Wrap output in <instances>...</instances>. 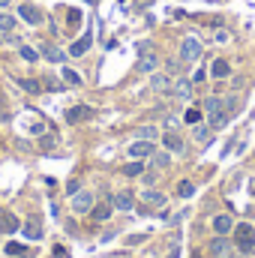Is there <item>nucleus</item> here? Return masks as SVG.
<instances>
[{"mask_svg": "<svg viewBox=\"0 0 255 258\" xmlns=\"http://www.w3.org/2000/svg\"><path fill=\"white\" fill-rule=\"evenodd\" d=\"M171 159H168V153H153V168H165Z\"/></svg>", "mask_w": 255, "mask_h": 258, "instance_id": "29", "label": "nucleus"}, {"mask_svg": "<svg viewBox=\"0 0 255 258\" xmlns=\"http://www.w3.org/2000/svg\"><path fill=\"white\" fill-rule=\"evenodd\" d=\"M18 15H21V21L30 24V27H39V24L45 21V15H42L33 3H21V6H18Z\"/></svg>", "mask_w": 255, "mask_h": 258, "instance_id": "4", "label": "nucleus"}, {"mask_svg": "<svg viewBox=\"0 0 255 258\" xmlns=\"http://www.w3.org/2000/svg\"><path fill=\"white\" fill-rule=\"evenodd\" d=\"M234 246H237L243 255L255 252V225H249V222L234 225Z\"/></svg>", "mask_w": 255, "mask_h": 258, "instance_id": "2", "label": "nucleus"}, {"mask_svg": "<svg viewBox=\"0 0 255 258\" xmlns=\"http://www.w3.org/2000/svg\"><path fill=\"white\" fill-rule=\"evenodd\" d=\"M6 252H9V255H27V246H21V243H6Z\"/></svg>", "mask_w": 255, "mask_h": 258, "instance_id": "30", "label": "nucleus"}, {"mask_svg": "<svg viewBox=\"0 0 255 258\" xmlns=\"http://www.w3.org/2000/svg\"><path fill=\"white\" fill-rule=\"evenodd\" d=\"M144 201H147L150 207H165V195L156 192V189H147V192H144Z\"/></svg>", "mask_w": 255, "mask_h": 258, "instance_id": "21", "label": "nucleus"}, {"mask_svg": "<svg viewBox=\"0 0 255 258\" xmlns=\"http://www.w3.org/2000/svg\"><path fill=\"white\" fill-rule=\"evenodd\" d=\"M213 231L216 234H231V216L228 213H219V216H213Z\"/></svg>", "mask_w": 255, "mask_h": 258, "instance_id": "14", "label": "nucleus"}, {"mask_svg": "<svg viewBox=\"0 0 255 258\" xmlns=\"http://www.w3.org/2000/svg\"><path fill=\"white\" fill-rule=\"evenodd\" d=\"M63 81H69V84H81L78 72H72V69H63Z\"/></svg>", "mask_w": 255, "mask_h": 258, "instance_id": "32", "label": "nucleus"}, {"mask_svg": "<svg viewBox=\"0 0 255 258\" xmlns=\"http://www.w3.org/2000/svg\"><path fill=\"white\" fill-rule=\"evenodd\" d=\"M168 258H177V249H174V252H171V255H168Z\"/></svg>", "mask_w": 255, "mask_h": 258, "instance_id": "39", "label": "nucleus"}, {"mask_svg": "<svg viewBox=\"0 0 255 258\" xmlns=\"http://www.w3.org/2000/svg\"><path fill=\"white\" fill-rule=\"evenodd\" d=\"M78 21H81V12H78V9H69V12H66V24H69V30H75Z\"/></svg>", "mask_w": 255, "mask_h": 258, "instance_id": "27", "label": "nucleus"}, {"mask_svg": "<svg viewBox=\"0 0 255 258\" xmlns=\"http://www.w3.org/2000/svg\"><path fill=\"white\" fill-rule=\"evenodd\" d=\"M9 6V0H0V9H6Z\"/></svg>", "mask_w": 255, "mask_h": 258, "instance_id": "38", "label": "nucleus"}, {"mask_svg": "<svg viewBox=\"0 0 255 258\" xmlns=\"http://www.w3.org/2000/svg\"><path fill=\"white\" fill-rule=\"evenodd\" d=\"M39 54H45V57H48L51 63H63V54H60V51H57V48H54L51 42H45V45H39Z\"/></svg>", "mask_w": 255, "mask_h": 258, "instance_id": "18", "label": "nucleus"}, {"mask_svg": "<svg viewBox=\"0 0 255 258\" xmlns=\"http://www.w3.org/2000/svg\"><path fill=\"white\" fill-rule=\"evenodd\" d=\"M18 228H21V222H18L9 210L0 207V234H12V231H18Z\"/></svg>", "mask_w": 255, "mask_h": 258, "instance_id": "10", "label": "nucleus"}, {"mask_svg": "<svg viewBox=\"0 0 255 258\" xmlns=\"http://www.w3.org/2000/svg\"><path fill=\"white\" fill-rule=\"evenodd\" d=\"M93 111L87 108V105H75V108H69L66 111V123H81V120H87Z\"/></svg>", "mask_w": 255, "mask_h": 258, "instance_id": "12", "label": "nucleus"}, {"mask_svg": "<svg viewBox=\"0 0 255 258\" xmlns=\"http://www.w3.org/2000/svg\"><path fill=\"white\" fill-rule=\"evenodd\" d=\"M162 141H165V147H168V150L183 153V138H180L177 132H165V135H162Z\"/></svg>", "mask_w": 255, "mask_h": 258, "instance_id": "16", "label": "nucleus"}, {"mask_svg": "<svg viewBox=\"0 0 255 258\" xmlns=\"http://www.w3.org/2000/svg\"><path fill=\"white\" fill-rule=\"evenodd\" d=\"M18 87H24L27 93H39V90H42V84H39L36 78H18Z\"/></svg>", "mask_w": 255, "mask_h": 258, "instance_id": "22", "label": "nucleus"}, {"mask_svg": "<svg viewBox=\"0 0 255 258\" xmlns=\"http://www.w3.org/2000/svg\"><path fill=\"white\" fill-rule=\"evenodd\" d=\"M153 0H135V9H144V6H150Z\"/></svg>", "mask_w": 255, "mask_h": 258, "instance_id": "37", "label": "nucleus"}, {"mask_svg": "<svg viewBox=\"0 0 255 258\" xmlns=\"http://www.w3.org/2000/svg\"><path fill=\"white\" fill-rule=\"evenodd\" d=\"M138 72H156L159 69V51L156 48H147V51H141V57H138V66H135Z\"/></svg>", "mask_w": 255, "mask_h": 258, "instance_id": "5", "label": "nucleus"}, {"mask_svg": "<svg viewBox=\"0 0 255 258\" xmlns=\"http://www.w3.org/2000/svg\"><path fill=\"white\" fill-rule=\"evenodd\" d=\"M207 252H210L213 258H225L228 252H231V240H225L222 234H216V237L207 243Z\"/></svg>", "mask_w": 255, "mask_h": 258, "instance_id": "7", "label": "nucleus"}, {"mask_svg": "<svg viewBox=\"0 0 255 258\" xmlns=\"http://www.w3.org/2000/svg\"><path fill=\"white\" fill-rule=\"evenodd\" d=\"M210 72H213V78H228V75H231V63H228L225 57H219V60H213Z\"/></svg>", "mask_w": 255, "mask_h": 258, "instance_id": "17", "label": "nucleus"}, {"mask_svg": "<svg viewBox=\"0 0 255 258\" xmlns=\"http://www.w3.org/2000/svg\"><path fill=\"white\" fill-rule=\"evenodd\" d=\"M165 126H168V132H174V129L180 126V120H177V117H168V120H165Z\"/></svg>", "mask_w": 255, "mask_h": 258, "instance_id": "35", "label": "nucleus"}, {"mask_svg": "<svg viewBox=\"0 0 255 258\" xmlns=\"http://www.w3.org/2000/svg\"><path fill=\"white\" fill-rule=\"evenodd\" d=\"M252 195H255V186H252Z\"/></svg>", "mask_w": 255, "mask_h": 258, "instance_id": "40", "label": "nucleus"}, {"mask_svg": "<svg viewBox=\"0 0 255 258\" xmlns=\"http://www.w3.org/2000/svg\"><path fill=\"white\" fill-rule=\"evenodd\" d=\"M18 54H21L24 60H30V63H36V60H39V51H36V48H30V45H18Z\"/></svg>", "mask_w": 255, "mask_h": 258, "instance_id": "25", "label": "nucleus"}, {"mask_svg": "<svg viewBox=\"0 0 255 258\" xmlns=\"http://www.w3.org/2000/svg\"><path fill=\"white\" fill-rule=\"evenodd\" d=\"M90 3H96V0H90Z\"/></svg>", "mask_w": 255, "mask_h": 258, "instance_id": "41", "label": "nucleus"}, {"mask_svg": "<svg viewBox=\"0 0 255 258\" xmlns=\"http://www.w3.org/2000/svg\"><path fill=\"white\" fill-rule=\"evenodd\" d=\"M201 114L207 117V126L210 129H219L228 123V108H225V99H219V96H207L204 99V105H201Z\"/></svg>", "mask_w": 255, "mask_h": 258, "instance_id": "1", "label": "nucleus"}, {"mask_svg": "<svg viewBox=\"0 0 255 258\" xmlns=\"http://www.w3.org/2000/svg\"><path fill=\"white\" fill-rule=\"evenodd\" d=\"M87 48H90V33H87L84 39H78V42H72V48H69V54H72V57H81V54H87Z\"/></svg>", "mask_w": 255, "mask_h": 258, "instance_id": "19", "label": "nucleus"}, {"mask_svg": "<svg viewBox=\"0 0 255 258\" xmlns=\"http://www.w3.org/2000/svg\"><path fill=\"white\" fill-rule=\"evenodd\" d=\"M135 135H138L141 141H153V138L159 135V129L156 126H141V129H135Z\"/></svg>", "mask_w": 255, "mask_h": 258, "instance_id": "24", "label": "nucleus"}, {"mask_svg": "<svg viewBox=\"0 0 255 258\" xmlns=\"http://www.w3.org/2000/svg\"><path fill=\"white\" fill-rule=\"evenodd\" d=\"M171 93H174L177 99H189L192 96V81L189 78H177V81H171Z\"/></svg>", "mask_w": 255, "mask_h": 258, "instance_id": "11", "label": "nucleus"}, {"mask_svg": "<svg viewBox=\"0 0 255 258\" xmlns=\"http://www.w3.org/2000/svg\"><path fill=\"white\" fill-rule=\"evenodd\" d=\"M123 174H126V177H138V174H144V165H141V159H135V162L123 165Z\"/></svg>", "mask_w": 255, "mask_h": 258, "instance_id": "23", "label": "nucleus"}, {"mask_svg": "<svg viewBox=\"0 0 255 258\" xmlns=\"http://www.w3.org/2000/svg\"><path fill=\"white\" fill-rule=\"evenodd\" d=\"M192 192H195V186H192L189 180H180V183H177V195H180V198H189Z\"/></svg>", "mask_w": 255, "mask_h": 258, "instance_id": "28", "label": "nucleus"}, {"mask_svg": "<svg viewBox=\"0 0 255 258\" xmlns=\"http://www.w3.org/2000/svg\"><path fill=\"white\" fill-rule=\"evenodd\" d=\"M201 57V39L198 36H183L180 42V60L183 63H195Z\"/></svg>", "mask_w": 255, "mask_h": 258, "instance_id": "3", "label": "nucleus"}, {"mask_svg": "<svg viewBox=\"0 0 255 258\" xmlns=\"http://www.w3.org/2000/svg\"><path fill=\"white\" fill-rule=\"evenodd\" d=\"M90 213H93V219H96V222L108 219V216H111V201H105V204H93V210H90Z\"/></svg>", "mask_w": 255, "mask_h": 258, "instance_id": "20", "label": "nucleus"}, {"mask_svg": "<svg viewBox=\"0 0 255 258\" xmlns=\"http://www.w3.org/2000/svg\"><path fill=\"white\" fill-rule=\"evenodd\" d=\"M150 90H156V93H168V90H171V75H168V72H153V78H150Z\"/></svg>", "mask_w": 255, "mask_h": 258, "instance_id": "9", "label": "nucleus"}, {"mask_svg": "<svg viewBox=\"0 0 255 258\" xmlns=\"http://www.w3.org/2000/svg\"><path fill=\"white\" fill-rule=\"evenodd\" d=\"M12 27H15V15H9V12H3V9H0V30H3V33H9Z\"/></svg>", "mask_w": 255, "mask_h": 258, "instance_id": "26", "label": "nucleus"}, {"mask_svg": "<svg viewBox=\"0 0 255 258\" xmlns=\"http://www.w3.org/2000/svg\"><path fill=\"white\" fill-rule=\"evenodd\" d=\"M183 120H186V123H198V120H201V108H189V111L183 114Z\"/></svg>", "mask_w": 255, "mask_h": 258, "instance_id": "31", "label": "nucleus"}, {"mask_svg": "<svg viewBox=\"0 0 255 258\" xmlns=\"http://www.w3.org/2000/svg\"><path fill=\"white\" fill-rule=\"evenodd\" d=\"M21 231H24L27 240H39V237H42V225H39V219H27V222L21 225Z\"/></svg>", "mask_w": 255, "mask_h": 258, "instance_id": "15", "label": "nucleus"}, {"mask_svg": "<svg viewBox=\"0 0 255 258\" xmlns=\"http://www.w3.org/2000/svg\"><path fill=\"white\" fill-rule=\"evenodd\" d=\"M93 192H87V189H78V192L72 195V210L75 213H90L93 210Z\"/></svg>", "mask_w": 255, "mask_h": 258, "instance_id": "6", "label": "nucleus"}, {"mask_svg": "<svg viewBox=\"0 0 255 258\" xmlns=\"http://www.w3.org/2000/svg\"><path fill=\"white\" fill-rule=\"evenodd\" d=\"M114 207H117V210H132V207H135V192H132V189L117 192L114 195Z\"/></svg>", "mask_w": 255, "mask_h": 258, "instance_id": "13", "label": "nucleus"}, {"mask_svg": "<svg viewBox=\"0 0 255 258\" xmlns=\"http://www.w3.org/2000/svg\"><path fill=\"white\" fill-rule=\"evenodd\" d=\"M78 189H81V180H69V183H66V192L69 195H75Z\"/></svg>", "mask_w": 255, "mask_h": 258, "instance_id": "34", "label": "nucleus"}, {"mask_svg": "<svg viewBox=\"0 0 255 258\" xmlns=\"http://www.w3.org/2000/svg\"><path fill=\"white\" fill-rule=\"evenodd\" d=\"M0 42H3V39H0Z\"/></svg>", "mask_w": 255, "mask_h": 258, "instance_id": "42", "label": "nucleus"}, {"mask_svg": "<svg viewBox=\"0 0 255 258\" xmlns=\"http://www.w3.org/2000/svg\"><path fill=\"white\" fill-rule=\"evenodd\" d=\"M207 129H210V126H195V138H198V141H207V138H210V132H207Z\"/></svg>", "mask_w": 255, "mask_h": 258, "instance_id": "33", "label": "nucleus"}, {"mask_svg": "<svg viewBox=\"0 0 255 258\" xmlns=\"http://www.w3.org/2000/svg\"><path fill=\"white\" fill-rule=\"evenodd\" d=\"M216 42H228V30H219L216 33Z\"/></svg>", "mask_w": 255, "mask_h": 258, "instance_id": "36", "label": "nucleus"}, {"mask_svg": "<svg viewBox=\"0 0 255 258\" xmlns=\"http://www.w3.org/2000/svg\"><path fill=\"white\" fill-rule=\"evenodd\" d=\"M129 156L132 159H144V156H153V141H132L129 144Z\"/></svg>", "mask_w": 255, "mask_h": 258, "instance_id": "8", "label": "nucleus"}]
</instances>
